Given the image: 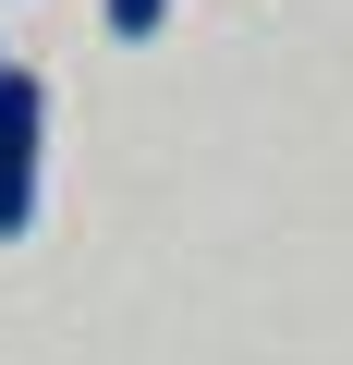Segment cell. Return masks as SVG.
<instances>
[{
	"mask_svg": "<svg viewBox=\"0 0 353 365\" xmlns=\"http://www.w3.org/2000/svg\"><path fill=\"white\" fill-rule=\"evenodd\" d=\"M37 170H49V86L0 61V244L37 220Z\"/></svg>",
	"mask_w": 353,
	"mask_h": 365,
	"instance_id": "obj_1",
	"label": "cell"
},
{
	"mask_svg": "<svg viewBox=\"0 0 353 365\" xmlns=\"http://www.w3.org/2000/svg\"><path fill=\"white\" fill-rule=\"evenodd\" d=\"M158 25H170V0H110V37H122V49H146Z\"/></svg>",
	"mask_w": 353,
	"mask_h": 365,
	"instance_id": "obj_2",
	"label": "cell"
}]
</instances>
